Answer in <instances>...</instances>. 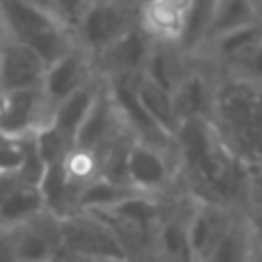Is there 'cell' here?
Returning a JSON list of instances; mask_svg holds the SVG:
<instances>
[{
  "mask_svg": "<svg viewBox=\"0 0 262 262\" xmlns=\"http://www.w3.org/2000/svg\"><path fill=\"white\" fill-rule=\"evenodd\" d=\"M205 262H251L249 239L244 230L237 226H230V230L223 235V239L216 244V249L207 255Z\"/></svg>",
  "mask_w": 262,
  "mask_h": 262,
  "instance_id": "24",
  "label": "cell"
},
{
  "mask_svg": "<svg viewBox=\"0 0 262 262\" xmlns=\"http://www.w3.org/2000/svg\"><path fill=\"white\" fill-rule=\"evenodd\" d=\"M138 191L131 189L129 184H120L113 182L104 175H97L95 180H90L85 186L81 189L74 205V214L76 212H106V209L120 205L122 200L136 195Z\"/></svg>",
  "mask_w": 262,
  "mask_h": 262,
  "instance_id": "18",
  "label": "cell"
},
{
  "mask_svg": "<svg viewBox=\"0 0 262 262\" xmlns=\"http://www.w3.org/2000/svg\"><path fill=\"white\" fill-rule=\"evenodd\" d=\"M5 143H9V140H7V138H5V136H3V134H0V145H5Z\"/></svg>",
  "mask_w": 262,
  "mask_h": 262,
  "instance_id": "36",
  "label": "cell"
},
{
  "mask_svg": "<svg viewBox=\"0 0 262 262\" xmlns=\"http://www.w3.org/2000/svg\"><path fill=\"white\" fill-rule=\"evenodd\" d=\"M136 21H138V14L134 16L131 3L97 0V5L88 12L78 30L74 32V39H76V46L90 53L97 62Z\"/></svg>",
  "mask_w": 262,
  "mask_h": 262,
  "instance_id": "5",
  "label": "cell"
},
{
  "mask_svg": "<svg viewBox=\"0 0 262 262\" xmlns=\"http://www.w3.org/2000/svg\"><path fill=\"white\" fill-rule=\"evenodd\" d=\"M51 108L44 90H0V134L7 140L35 136L51 122Z\"/></svg>",
  "mask_w": 262,
  "mask_h": 262,
  "instance_id": "6",
  "label": "cell"
},
{
  "mask_svg": "<svg viewBox=\"0 0 262 262\" xmlns=\"http://www.w3.org/2000/svg\"><path fill=\"white\" fill-rule=\"evenodd\" d=\"M0 262H16L12 230H3V232H0Z\"/></svg>",
  "mask_w": 262,
  "mask_h": 262,
  "instance_id": "29",
  "label": "cell"
},
{
  "mask_svg": "<svg viewBox=\"0 0 262 262\" xmlns=\"http://www.w3.org/2000/svg\"><path fill=\"white\" fill-rule=\"evenodd\" d=\"M12 239L16 262H53V239L49 232L32 226V221L21 228H14Z\"/></svg>",
  "mask_w": 262,
  "mask_h": 262,
  "instance_id": "21",
  "label": "cell"
},
{
  "mask_svg": "<svg viewBox=\"0 0 262 262\" xmlns=\"http://www.w3.org/2000/svg\"><path fill=\"white\" fill-rule=\"evenodd\" d=\"M101 83H104V76L99 74L95 81H90L88 85L78 88V90L72 92L67 99H62L58 106H53V113H51L49 124H53L72 145H74V138H76L78 129H81L83 120L88 118L97 95H99Z\"/></svg>",
  "mask_w": 262,
  "mask_h": 262,
  "instance_id": "14",
  "label": "cell"
},
{
  "mask_svg": "<svg viewBox=\"0 0 262 262\" xmlns=\"http://www.w3.org/2000/svg\"><path fill=\"white\" fill-rule=\"evenodd\" d=\"M0 12H3L9 39L30 46L35 53L41 55L46 64L55 62L60 55L76 46L74 35L49 9H41L23 0H0Z\"/></svg>",
  "mask_w": 262,
  "mask_h": 262,
  "instance_id": "3",
  "label": "cell"
},
{
  "mask_svg": "<svg viewBox=\"0 0 262 262\" xmlns=\"http://www.w3.org/2000/svg\"><path fill=\"white\" fill-rule=\"evenodd\" d=\"M26 159L23 140H9L0 145V175H16Z\"/></svg>",
  "mask_w": 262,
  "mask_h": 262,
  "instance_id": "27",
  "label": "cell"
},
{
  "mask_svg": "<svg viewBox=\"0 0 262 262\" xmlns=\"http://www.w3.org/2000/svg\"><path fill=\"white\" fill-rule=\"evenodd\" d=\"M35 145H37V152H39V157L44 159L46 166H49V163H55V161H62V159L69 154V149L74 147L53 124H46V127H41L37 131Z\"/></svg>",
  "mask_w": 262,
  "mask_h": 262,
  "instance_id": "25",
  "label": "cell"
},
{
  "mask_svg": "<svg viewBox=\"0 0 262 262\" xmlns=\"http://www.w3.org/2000/svg\"><path fill=\"white\" fill-rule=\"evenodd\" d=\"M97 76H99V69H97L95 58L90 53H85L81 46H74L72 51H67L64 55H60L55 62H51L46 67L41 90H44L51 108H53L62 99H67L72 92H76L78 88L95 81Z\"/></svg>",
  "mask_w": 262,
  "mask_h": 262,
  "instance_id": "8",
  "label": "cell"
},
{
  "mask_svg": "<svg viewBox=\"0 0 262 262\" xmlns=\"http://www.w3.org/2000/svg\"><path fill=\"white\" fill-rule=\"evenodd\" d=\"M172 104H175L180 124L186 120H209L212 118L214 95L209 92L207 83L200 74L189 72L186 78L172 92Z\"/></svg>",
  "mask_w": 262,
  "mask_h": 262,
  "instance_id": "15",
  "label": "cell"
},
{
  "mask_svg": "<svg viewBox=\"0 0 262 262\" xmlns=\"http://www.w3.org/2000/svg\"><path fill=\"white\" fill-rule=\"evenodd\" d=\"M253 5H255V12H258V18L262 21V0H253Z\"/></svg>",
  "mask_w": 262,
  "mask_h": 262,
  "instance_id": "34",
  "label": "cell"
},
{
  "mask_svg": "<svg viewBox=\"0 0 262 262\" xmlns=\"http://www.w3.org/2000/svg\"><path fill=\"white\" fill-rule=\"evenodd\" d=\"M249 223H251V230H253L258 251H262V207H253V212H251V216H249Z\"/></svg>",
  "mask_w": 262,
  "mask_h": 262,
  "instance_id": "31",
  "label": "cell"
},
{
  "mask_svg": "<svg viewBox=\"0 0 262 262\" xmlns=\"http://www.w3.org/2000/svg\"><path fill=\"white\" fill-rule=\"evenodd\" d=\"M154 39L138 26V21L97 60V69L101 76H124L140 78L147 67Z\"/></svg>",
  "mask_w": 262,
  "mask_h": 262,
  "instance_id": "9",
  "label": "cell"
},
{
  "mask_svg": "<svg viewBox=\"0 0 262 262\" xmlns=\"http://www.w3.org/2000/svg\"><path fill=\"white\" fill-rule=\"evenodd\" d=\"M212 124L226 147L249 166L262 163V88L230 81L214 92Z\"/></svg>",
  "mask_w": 262,
  "mask_h": 262,
  "instance_id": "2",
  "label": "cell"
},
{
  "mask_svg": "<svg viewBox=\"0 0 262 262\" xmlns=\"http://www.w3.org/2000/svg\"><path fill=\"white\" fill-rule=\"evenodd\" d=\"M49 64L21 41L9 39L0 51V90H39Z\"/></svg>",
  "mask_w": 262,
  "mask_h": 262,
  "instance_id": "10",
  "label": "cell"
},
{
  "mask_svg": "<svg viewBox=\"0 0 262 262\" xmlns=\"http://www.w3.org/2000/svg\"><path fill=\"white\" fill-rule=\"evenodd\" d=\"M184 51L177 44H163V41H154L152 53H149L147 67H145V76L152 78L157 85L168 90L172 95L175 88L186 78L184 60H182Z\"/></svg>",
  "mask_w": 262,
  "mask_h": 262,
  "instance_id": "17",
  "label": "cell"
},
{
  "mask_svg": "<svg viewBox=\"0 0 262 262\" xmlns=\"http://www.w3.org/2000/svg\"><path fill=\"white\" fill-rule=\"evenodd\" d=\"M95 5L97 0H51V12L74 35Z\"/></svg>",
  "mask_w": 262,
  "mask_h": 262,
  "instance_id": "26",
  "label": "cell"
},
{
  "mask_svg": "<svg viewBox=\"0 0 262 262\" xmlns=\"http://www.w3.org/2000/svg\"><path fill=\"white\" fill-rule=\"evenodd\" d=\"M246 193L253 200V207H262V163L249 166V182H246Z\"/></svg>",
  "mask_w": 262,
  "mask_h": 262,
  "instance_id": "28",
  "label": "cell"
},
{
  "mask_svg": "<svg viewBox=\"0 0 262 262\" xmlns=\"http://www.w3.org/2000/svg\"><path fill=\"white\" fill-rule=\"evenodd\" d=\"M44 200L37 186L18 184L0 203V230H14L44 214Z\"/></svg>",
  "mask_w": 262,
  "mask_h": 262,
  "instance_id": "16",
  "label": "cell"
},
{
  "mask_svg": "<svg viewBox=\"0 0 262 262\" xmlns=\"http://www.w3.org/2000/svg\"><path fill=\"white\" fill-rule=\"evenodd\" d=\"M175 145L189 175L207 195L205 203H226L246 189L249 166L226 147L212 120L182 122L175 134Z\"/></svg>",
  "mask_w": 262,
  "mask_h": 262,
  "instance_id": "1",
  "label": "cell"
},
{
  "mask_svg": "<svg viewBox=\"0 0 262 262\" xmlns=\"http://www.w3.org/2000/svg\"><path fill=\"white\" fill-rule=\"evenodd\" d=\"M244 69H246V72H251L255 78H260V81H262V39L258 41V46H255V51H253V53H251V58L246 60Z\"/></svg>",
  "mask_w": 262,
  "mask_h": 262,
  "instance_id": "30",
  "label": "cell"
},
{
  "mask_svg": "<svg viewBox=\"0 0 262 262\" xmlns=\"http://www.w3.org/2000/svg\"><path fill=\"white\" fill-rule=\"evenodd\" d=\"M251 262H262V251H255V253H251Z\"/></svg>",
  "mask_w": 262,
  "mask_h": 262,
  "instance_id": "35",
  "label": "cell"
},
{
  "mask_svg": "<svg viewBox=\"0 0 262 262\" xmlns=\"http://www.w3.org/2000/svg\"><path fill=\"white\" fill-rule=\"evenodd\" d=\"M9 41V32H7V26H5V18H3V12H0V51L3 46Z\"/></svg>",
  "mask_w": 262,
  "mask_h": 262,
  "instance_id": "32",
  "label": "cell"
},
{
  "mask_svg": "<svg viewBox=\"0 0 262 262\" xmlns=\"http://www.w3.org/2000/svg\"><path fill=\"white\" fill-rule=\"evenodd\" d=\"M106 83H108L115 111H118L120 122L124 124V129H127L136 140H140V143L152 145V147H159V149H163V152H168V147L175 145V138L159 127V124L152 120V115L145 111V106L140 104L138 92H136L138 78L106 76Z\"/></svg>",
  "mask_w": 262,
  "mask_h": 262,
  "instance_id": "7",
  "label": "cell"
},
{
  "mask_svg": "<svg viewBox=\"0 0 262 262\" xmlns=\"http://www.w3.org/2000/svg\"><path fill=\"white\" fill-rule=\"evenodd\" d=\"M136 92H138L140 104L152 115L154 122L166 131V134H170L172 138H175L177 129H180V120H177L170 92L163 90L161 85H157V83H154L152 78H147L145 74L138 78V83H136Z\"/></svg>",
  "mask_w": 262,
  "mask_h": 262,
  "instance_id": "19",
  "label": "cell"
},
{
  "mask_svg": "<svg viewBox=\"0 0 262 262\" xmlns=\"http://www.w3.org/2000/svg\"><path fill=\"white\" fill-rule=\"evenodd\" d=\"M106 3H131V0H106Z\"/></svg>",
  "mask_w": 262,
  "mask_h": 262,
  "instance_id": "37",
  "label": "cell"
},
{
  "mask_svg": "<svg viewBox=\"0 0 262 262\" xmlns=\"http://www.w3.org/2000/svg\"><path fill=\"white\" fill-rule=\"evenodd\" d=\"M255 21H260V18L253 0H216L212 21H209L207 39H219V37L228 35L232 30H239L244 26H251Z\"/></svg>",
  "mask_w": 262,
  "mask_h": 262,
  "instance_id": "20",
  "label": "cell"
},
{
  "mask_svg": "<svg viewBox=\"0 0 262 262\" xmlns=\"http://www.w3.org/2000/svg\"><path fill=\"white\" fill-rule=\"evenodd\" d=\"M157 237L168 262H195L189 242V219H168L159 226Z\"/></svg>",
  "mask_w": 262,
  "mask_h": 262,
  "instance_id": "23",
  "label": "cell"
},
{
  "mask_svg": "<svg viewBox=\"0 0 262 262\" xmlns=\"http://www.w3.org/2000/svg\"><path fill=\"white\" fill-rule=\"evenodd\" d=\"M166 154L168 152L159 147L134 140L127 154V182L131 189L145 195H152L157 191L166 189L172 175Z\"/></svg>",
  "mask_w": 262,
  "mask_h": 262,
  "instance_id": "12",
  "label": "cell"
},
{
  "mask_svg": "<svg viewBox=\"0 0 262 262\" xmlns=\"http://www.w3.org/2000/svg\"><path fill=\"white\" fill-rule=\"evenodd\" d=\"M230 219L221 205L198 203V207L189 214V242L195 262H205L207 255L216 249V244L230 230Z\"/></svg>",
  "mask_w": 262,
  "mask_h": 262,
  "instance_id": "13",
  "label": "cell"
},
{
  "mask_svg": "<svg viewBox=\"0 0 262 262\" xmlns=\"http://www.w3.org/2000/svg\"><path fill=\"white\" fill-rule=\"evenodd\" d=\"M122 129H124V124L120 122V115H118V111H115L113 97H111L108 83H106V76H104L99 95H97L88 118L83 120L76 138H74V147L95 152L97 157H99L101 149L113 143Z\"/></svg>",
  "mask_w": 262,
  "mask_h": 262,
  "instance_id": "11",
  "label": "cell"
},
{
  "mask_svg": "<svg viewBox=\"0 0 262 262\" xmlns=\"http://www.w3.org/2000/svg\"><path fill=\"white\" fill-rule=\"evenodd\" d=\"M60 242L72 253L99 262H127L129 253L120 235L92 212H76L58 221Z\"/></svg>",
  "mask_w": 262,
  "mask_h": 262,
  "instance_id": "4",
  "label": "cell"
},
{
  "mask_svg": "<svg viewBox=\"0 0 262 262\" xmlns=\"http://www.w3.org/2000/svg\"><path fill=\"white\" fill-rule=\"evenodd\" d=\"M260 39H262V21H255L251 26H244L239 30H232L228 35L219 37V39H214V44H216V51L223 60L244 67Z\"/></svg>",
  "mask_w": 262,
  "mask_h": 262,
  "instance_id": "22",
  "label": "cell"
},
{
  "mask_svg": "<svg viewBox=\"0 0 262 262\" xmlns=\"http://www.w3.org/2000/svg\"><path fill=\"white\" fill-rule=\"evenodd\" d=\"M23 3L37 5V7H41V9H49V12H51V0H23ZM51 14H53V12H51Z\"/></svg>",
  "mask_w": 262,
  "mask_h": 262,
  "instance_id": "33",
  "label": "cell"
}]
</instances>
